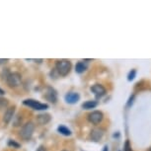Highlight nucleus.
Listing matches in <instances>:
<instances>
[{"label":"nucleus","instance_id":"nucleus-1","mask_svg":"<svg viewBox=\"0 0 151 151\" xmlns=\"http://www.w3.org/2000/svg\"><path fill=\"white\" fill-rule=\"evenodd\" d=\"M72 68L71 61L68 59H59L55 63V69L60 76H66L69 74Z\"/></svg>","mask_w":151,"mask_h":151},{"label":"nucleus","instance_id":"nucleus-2","mask_svg":"<svg viewBox=\"0 0 151 151\" xmlns=\"http://www.w3.org/2000/svg\"><path fill=\"white\" fill-rule=\"evenodd\" d=\"M34 130H35V124H34V122H26L25 124H23L19 134L21 136V138L24 139V140H30L34 134Z\"/></svg>","mask_w":151,"mask_h":151},{"label":"nucleus","instance_id":"nucleus-3","mask_svg":"<svg viewBox=\"0 0 151 151\" xmlns=\"http://www.w3.org/2000/svg\"><path fill=\"white\" fill-rule=\"evenodd\" d=\"M6 83L10 88L19 87L22 83V75L19 72H11L6 78Z\"/></svg>","mask_w":151,"mask_h":151},{"label":"nucleus","instance_id":"nucleus-4","mask_svg":"<svg viewBox=\"0 0 151 151\" xmlns=\"http://www.w3.org/2000/svg\"><path fill=\"white\" fill-rule=\"evenodd\" d=\"M23 105L27 107H30L31 109L36 110V111H42V110H47L48 109V105L41 103V102L37 101L34 99H26L23 101Z\"/></svg>","mask_w":151,"mask_h":151},{"label":"nucleus","instance_id":"nucleus-5","mask_svg":"<svg viewBox=\"0 0 151 151\" xmlns=\"http://www.w3.org/2000/svg\"><path fill=\"white\" fill-rule=\"evenodd\" d=\"M104 119V115L102 112L100 111H94V112L90 113L88 115V121H89L91 124H100Z\"/></svg>","mask_w":151,"mask_h":151},{"label":"nucleus","instance_id":"nucleus-6","mask_svg":"<svg viewBox=\"0 0 151 151\" xmlns=\"http://www.w3.org/2000/svg\"><path fill=\"white\" fill-rule=\"evenodd\" d=\"M45 98L50 103L55 104L56 101H58V93L56 91L53 89L52 87H47V90H45Z\"/></svg>","mask_w":151,"mask_h":151},{"label":"nucleus","instance_id":"nucleus-7","mask_svg":"<svg viewBox=\"0 0 151 151\" xmlns=\"http://www.w3.org/2000/svg\"><path fill=\"white\" fill-rule=\"evenodd\" d=\"M91 91L93 92L94 95L96 96V98L97 99H99V98H102L105 94H106V89H105V87L103 86V85H101V84H95V85H93L92 87H91Z\"/></svg>","mask_w":151,"mask_h":151},{"label":"nucleus","instance_id":"nucleus-8","mask_svg":"<svg viewBox=\"0 0 151 151\" xmlns=\"http://www.w3.org/2000/svg\"><path fill=\"white\" fill-rule=\"evenodd\" d=\"M79 99H80V96H79V94L76 92H68L67 94H65V96H64L65 102L70 105L76 104L79 101Z\"/></svg>","mask_w":151,"mask_h":151},{"label":"nucleus","instance_id":"nucleus-9","mask_svg":"<svg viewBox=\"0 0 151 151\" xmlns=\"http://www.w3.org/2000/svg\"><path fill=\"white\" fill-rule=\"evenodd\" d=\"M104 135V129H99V127H96V129H93L91 130L90 132V138L91 140L95 141V142H98L102 139Z\"/></svg>","mask_w":151,"mask_h":151},{"label":"nucleus","instance_id":"nucleus-10","mask_svg":"<svg viewBox=\"0 0 151 151\" xmlns=\"http://www.w3.org/2000/svg\"><path fill=\"white\" fill-rule=\"evenodd\" d=\"M14 115H15V107H9L7 108V110L5 111L4 116H3V122L5 124H8L9 122L14 119Z\"/></svg>","mask_w":151,"mask_h":151},{"label":"nucleus","instance_id":"nucleus-11","mask_svg":"<svg viewBox=\"0 0 151 151\" xmlns=\"http://www.w3.org/2000/svg\"><path fill=\"white\" fill-rule=\"evenodd\" d=\"M50 119H52V116L50 114H41V115L37 116V122L41 125L47 124V122H50Z\"/></svg>","mask_w":151,"mask_h":151},{"label":"nucleus","instance_id":"nucleus-12","mask_svg":"<svg viewBox=\"0 0 151 151\" xmlns=\"http://www.w3.org/2000/svg\"><path fill=\"white\" fill-rule=\"evenodd\" d=\"M86 69H87V64L85 63L84 60L83 61L77 62V63H76V65H75V71L77 73H79V74L83 73L84 71H86Z\"/></svg>","mask_w":151,"mask_h":151},{"label":"nucleus","instance_id":"nucleus-13","mask_svg":"<svg viewBox=\"0 0 151 151\" xmlns=\"http://www.w3.org/2000/svg\"><path fill=\"white\" fill-rule=\"evenodd\" d=\"M58 132L60 133V134L64 135V136H70L71 135V130L68 129L67 127H65V125H58Z\"/></svg>","mask_w":151,"mask_h":151},{"label":"nucleus","instance_id":"nucleus-14","mask_svg":"<svg viewBox=\"0 0 151 151\" xmlns=\"http://www.w3.org/2000/svg\"><path fill=\"white\" fill-rule=\"evenodd\" d=\"M97 105H98V102L97 101H87L82 104V108L85 110H90V109H94L95 107H97Z\"/></svg>","mask_w":151,"mask_h":151},{"label":"nucleus","instance_id":"nucleus-15","mask_svg":"<svg viewBox=\"0 0 151 151\" xmlns=\"http://www.w3.org/2000/svg\"><path fill=\"white\" fill-rule=\"evenodd\" d=\"M7 145L10 147H13V148H16V149H18V148L21 147V144L18 143L16 140H13V139H9L7 142Z\"/></svg>","mask_w":151,"mask_h":151},{"label":"nucleus","instance_id":"nucleus-16","mask_svg":"<svg viewBox=\"0 0 151 151\" xmlns=\"http://www.w3.org/2000/svg\"><path fill=\"white\" fill-rule=\"evenodd\" d=\"M7 106H8V100L0 97V110L4 109V108H6Z\"/></svg>","mask_w":151,"mask_h":151},{"label":"nucleus","instance_id":"nucleus-17","mask_svg":"<svg viewBox=\"0 0 151 151\" xmlns=\"http://www.w3.org/2000/svg\"><path fill=\"white\" fill-rule=\"evenodd\" d=\"M135 74H136V70L135 69H132V71H129V75H127V80H129V81L133 80L134 77H135Z\"/></svg>","mask_w":151,"mask_h":151},{"label":"nucleus","instance_id":"nucleus-18","mask_svg":"<svg viewBox=\"0 0 151 151\" xmlns=\"http://www.w3.org/2000/svg\"><path fill=\"white\" fill-rule=\"evenodd\" d=\"M124 151H132V145H130L129 141L127 140L124 142Z\"/></svg>","mask_w":151,"mask_h":151},{"label":"nucleus","instance_id":"nucleus-19","mask_svg":"<svg viewBox=\"0 0 151 151\" xmlns=\"http://www.w3.org/2000/svg\"><path fill=\"white\" fill-rule=\"evenodd\" d=\"M8 61H9V59H8V58H0V65L7 63Z\"/></svg>","mask_w":151,"mask_h":151},{"label":"nucleus","instance_id":"nucleus-20","mask_svg":"<svg viewBox=\"0 0 151 151\" xmlns=\"http://www.w3.org/2000/svg\"><path fill=\"white\" fill-rule=\"evenodd\" d=\"M37 151H47V149H45V146H42V145H41L38 149H37Z\"/></svg>","mask_w":151,"mask_h":151},{"label":"nucleus","instance_id":"nucleus-21","mask_svg":"<svg viewBox=\"0 0 151 151\" xmlns=\"http://www.w3.org/2000/svg\"><path fill=\"white\" fill-rule=\"evenodd\" d=\"M5 91L3 90V89H1V88H0V96H3V95H5Z\"/></svg>","mask_w":151,"mask_h":151},{"label":"nucleus","instance_id":"nucleus-22","mask_svg":"<svg viewBox=\"0 0 151 151\" xmlns=\"http://www.w3.org/2000/svg\"><path fill=\"white\" fill-rule=\"evenodd\" d=\"M103 151H109V150H108V146H107V145H105V146H104Z\"/></svg>","mask_w":151,"mask_h":151},{"label":"nucleus","instance_id":"nucleus-23","mask_svg":"<svg viewBox=\"0 0 151 151\" xmlns=\"http://www.w3.org/2000/svg\"><path fill=\"white\" fill-rule=\"evenodd\" d=\"M63 151H66V150H63Z\"/></svg>","mask_w":151,"mask_h":151}]
</instances>
